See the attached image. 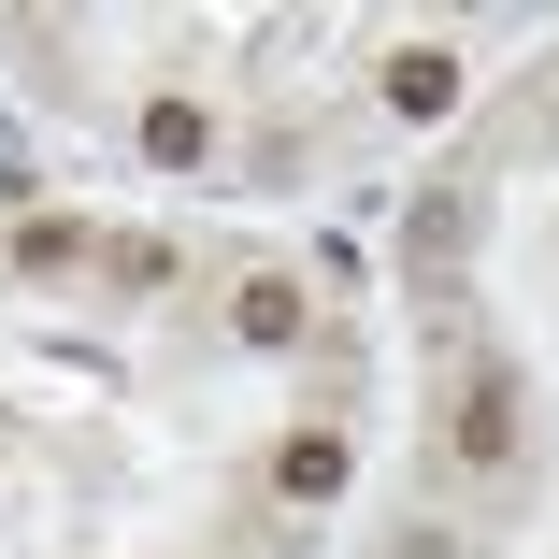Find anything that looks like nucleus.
<instances>
[{"label":"nucleus","instance_id":"obj_5","mask_svg":"<svg viewBox=\"0 0 559 559\" xmlns=\"http://www.w3.org/2000/svg\"><path fill=\"white\" fill-rule=\"evenodd\" d=\"M444 86H460V72H444V58H430V44H416V58H402V72H388V100H402V116H444Z\"/></svg>","mask_w":559,"mask_h":559},{"label":"nucleus","instance_id":"obj_3","mask_svg":"<svg viewBox=\"0 0 559 559\" xmlns=\"http://www.w3.org/2000/svg\"><path fill=\"white\" fill-rule=\"evenodd\" d=\"M245 345H301V287H273V273L245 287Z\"/></svg>","mask_w":559,"mask_h":559},{"label":"nucleus","instance_id":"obj_4","mask_svg":"<svg viewBox=\"0 0 559 559\" xmlns=\"http://www.w3.org/2000/svg\"><path fill=\"white\" fill-rule=\"evenodd\" d=\"M144 158H158V173L201 158V100H158V116H144Z\"/></svg>","mask_w":559,"mask_h":559},{"label":"nucleus","instance_id":"obj_6","mask_svg":"<svg viewBox=\"0 0 559 559\" xmlns=\"http://www.w3.org/2000/svg\"><path fill=\"white\" fill-rule=\"evenodd\" d=\"M388 559H460V531H402V545H388Z\"/></svg>","mask_w":559,"mask_h":559},{"label":"nucleus","instance_id":"obj_1","mask_svg":"<svg viewBox=\"0 0 559 559\" xmlns=\"http://www.w3.org/2000/svg\"><path fill=\"white\" fill-rule=\"evenodd\" d=\"M444 444H460L474 474H516V444H531V416H516V373H474V388H460V430H444Z\"/></svg>","mask_w":559,"mask_h":559},{"label":"nucleus","instance_id":"obj_2","mask_svg":"<svg viewBox=\"0 0 559 559\" xmlns=\"http://www.w3.org/2000/svg\"><path fill=\"white\" fill-rule=\"evenodd\" d=\"M273 474H287L301 502H330V488H345V444H330V430H301V444H287V460H273Z\"/></svg>","mask_w":559,"mask_h":559}]
</instances>
